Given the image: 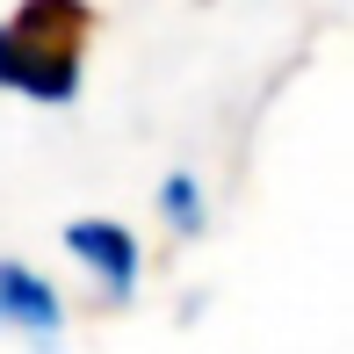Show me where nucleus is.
I'll use <instances>...</instances> for the list:
<instances>
[{
    "label": "nucleus",
    "mask_w": 354,
    "mask_h": 354,
    "mask_svg": "<svg viewBox=\"0 0 354 354\" xmlns=\"http://www.w3.org/2000/svg\"><path fill=\"white\" fill-rule=\"evenodd\" d=\"M80 0H29L8 29H0V87H22L37 102H73L80 87Z\"/></svg>",
    "instance_id": "nucleus-1"
},
{
    "label": "nucleus",
    "mask_w": 354,
    "mask_h": 354,
    "mask_svg": "<svg viewBox=\"0 0 354 354\" xmlns=\"http://www.w3.org/2000/svg\"><path fill=\"white\" fill-rule=\"evenodd\" d=\"M167 210L181 217V224H196V188H188V181H167Z\"/></svg>",
    "instance_id": "nucleus-4"
},
{
    "label": "nucleus",
    "mask_w": 354,
    "mask_h": 354,
    "mask_svg": "<svg viewBox=\"0 0 354 354\" xmlns=\"http://www.w3.org/2000/svg\"><path fill=\"white\" fill-rule=\"evenodd\" d=\"M66 246L109 282V297H131V289H138V246H131V232H123V224L87 217V224H73V232H66Z\"/></svg>",
    "instance_id": "nucleus-2"
},
{
    "label": "nucleus",
    "mask_w": 354,
    "mask_h": 354,
    "mask_svg": "<svg viewBox=\"0 0 354 354\" xmlns=\"http://www.w3.org/2000/svg\"><path fill=\"white\" fill-rule=\"evenodd\" d=\"M0 318L51 333V326H58V297H51L37 275H29V268H0Z\"/></svg>",
    "instance_id": "nucleus-3"
}]
</instances>
